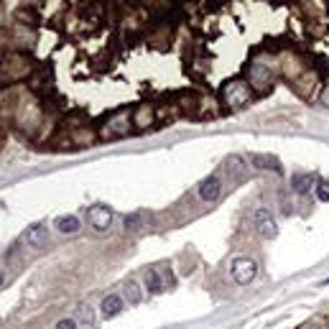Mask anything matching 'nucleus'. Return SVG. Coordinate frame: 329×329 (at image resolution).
Masks as SVG:
<instances>
[{
  "label": "nucleus",
  "mask_w": 329,
  "mask_h": 329,
  "mask_svg": "<svg viewBox=\"0 0 329 329\" xmlns=\"http://www.w3.org/2000/svg\"><path fill=\"white\" fill-rule=\"evenodd\" d=\"M222 100H225L227 107L243 110V107L253 100V89H250V84L243 82V79H230V82L222 87Z\"/></svg>",
  "instance_id": "f257e3e1"
},
{
  "label": "nucleus",
  "mask_w": 329,
  "mask_h": 329,
  "mask_svg": "<svg viewBox=\"0 0 329 329\" xmlns=\"http://www.w3.org/2000/svg\"><path fill=\"white\" fill-rule=\"evenodd\" d=\"M230 276L237 286H248L258 276V263L253 258H235L232 265H230Z\"/></svg>",
  "instance_id": "f03ea898"
},
{
  "label": "nucleus",
  "mask_w": 329,
  "mask_h": 329,
  "mask_svg": "<svg viewBox=\"0 0 329 329\" xmlns=\"http://www.w3.org/2000/svg\"><path fill=\"white\" fill-rule=\"evenodd\" d=\"M253 227L258 230V235L265 237V240H273L276 235H278V225H276V220H273V214L265 209V207H258L255 212H253Z\"/></svg>",
  "instance_id": "7ed1b4c3"
},
{
  "label": "nucleus",
  "mask_w": 329,
  "mask_h": 329,
  "mask_svg": "<svg viewBox=\"0 0 329 329\" xmlns=\"http://www.w3.org/2000/svg\"><path fill=\"white\" fill-rule=\"evenodd\" d=\"M113 222V209L105 207V204H95L92 209H87V225L95 230V232H105Z\"/></svg>",
  "instance_id": "20e7f679"
},
{
  "label": "nucleus",
  "mask_w": 329,
  "mask_h": 329,
  "mask_svg": "<svg viewBox=\"0 0 329 329\" xmlns=\"http://www.w3.org/2000/svg\"><path fill=\"white\" fill-rule=\"evenodd\" d=\"M197 194L202 202H217L220 194H222V181H220V176L217 174H212V176H207V179H202L197 187Z\"/></svg>",
  "instance_id": "39448f33"
},
{
  "label": "nucleus",
  "mask_w": 329,
  "mask_h": 329,
  "mask_svg": "<svg viewBox=\"0 0 329 329\" xmlns=\"http://www.w3.org/2000/svg\"><path fill=\"white\" fill-rule=\"evenodd\" d=\"M248 79H250V87L268 89V87L273 84V74H270V66H265V64H250V66H248Z\"/></svg>",
  "instance_id": "423d86ee"
},
{
  "label": "nucleus",
  "mask_w": 329,
  "mask_h": 329,
  "mask_svg": "<svg viewBox=\"0 0 329 329\" xmlns=\"http://www.w3.org/2000/svg\"><path fill=\"white\" fill-rule=\"evenodd\" d=\"M23 243H26L28 248H44V245L49 243V230H46V225H33V227H28L26 235H23Z\"/></svg>",
  "instance_id": "0eeeda50"
},
{
  "label": "nucleus",
  "mask_w": 329,
  "mask_h": 329,
  "mask_svg": "<svg viewBox=\"0 0 329 329\" xmlns=\"http://www.w3.org/2000/svg\"><path fill=\"white\" fill-rule=\"evenodd\" d=\"M125 131H128V113H115V115L107 120L102 135H105V138H118V135H123Z\"/></svg>",
  "instance_id": "6e6552de"
},
{
  "label": "nucleus",
  "mask_w": 329,
  "mask_h": 329,
  "mask_svg": "<svg viewBox=\"0 0 329 329\" xmlns=\"http://www.w3.org/2000/svg\"><path fill=\"white\" fill-rule=\"evenodd\" d=\"M54 227H57L59 232H64V235H77V232L82 230V222H79L77 214H62V217H57Z\"/></svg>",
  "instance_id": "1a4fd4ad"
},
{
  "label": "nucleus",
  "mask_w": 329,
  "mask_h": 329,
  "mask_svg": "<svg viewBox=\"0 0 329 329\" xmlns=\"http://www.w3.org/2000/svg\"><path fill=\"white\" fill-rule=\"evenodd\" d=\"M102 317H107V319H113V317H118L120 312H123V299L118 296V294H110V296H105L102 299Z\"/></svg>",
  "instance_id": "9d476101"
},
{
  "label": "nucleus",
  "mask_w": 329,
  "mask_h": 329,
  "mask_svg": "<svg viewBox=\"0 0 329 329\" xmlns=\"http://www.w3.org/2000/svg\"><path fill=\"white\" fill-rule=\"evenodd\" d=\"M145 288H148L151 294H163V291H166L158 270H153V268H151V270H145Z\"/></svg>",
  "instance_id": "9b49d317"
},
{
  "label": "nucleus",
  "mask_w": 329,
  "mask_h": 329,
  "mask_svg": "<svg viewBox=\"0 0 329 329\" xmlns=\"http://www.w3.org/2000/svg\"><path fill=\"white\" fill-rule=\"evenodd\" d=\"M253 166H258V169H263V171H276V174H281V163H278L276 158H270V156H253Z\"/></svg>",
  "instance_id": "f8f14e48"
},
{
  "label": "nucleus",
  "mask_w": 329,
  "mask_h": 329,
  "mask_svg": "<svg viewBox=\"0 0 329 329\" xmlns=\"http://www.w3.org/2000/svg\"><path fill=\"white\" fill-rule=\"evenodd\" d=\"M225 171H227V174H232V176H237V174H243V171H245V161H243L240 156H230V158L225 161Z\"/></svg>",
  "instance_id": "ddd939ff"
},
{
  "label": "nucleus",
  "mask_w": 329,
  "mask_h": 329,
  "mask_svg": "<svg viewBox=\"0 0 329 329\" xmlns=\"http://www.w3.org/2000/svg\"><path fill=\"white\" fill-rule=\"evenodd\" d=\"M291 187L296 192H309L312 189V174H296V176H291Z\"/></svg>",
  "instance_id": "4468645a"
},
{
  "label": "nucleus",
  "mask_w": 329,
  "mask_h": 329,
  "mask_svg": "<svg viewBox=\"0 0 329 329\" xmlns=\"http://www.w3.org/2000/svg\"><path fill=\"white\" fill-rule=\"evenodd\" d=\"M133 125L135 128H148L151 125V110L143 105V107H138V113L133 115Z\"/></svg>",
  "instance_id": "2eb2a0df"
},
{
  "label": "nucleus",
  "mask_w": 329,
  "mask_h": 329,
  "mask_svg": "<svg viewBox=\"0 0 329 329\" xmlns=\"http://www.w3.org/2000/svg\"><path fill=\"white\" fill-rule=\"evenodd\" d=\"M125 299H128V304H140V299H143V294H140V288H138V283L135 281H128V286H125Z\"/></svg>",
  "instance_id": "dca6fc26"
},
{
  "label": "nucleus",
  "mask_w": 329,
  "mask_h": 329,
  "mask_svg": "<svg viewBox=\"0 0 329 329\" xmlns=\"http://www.w3.org/2000/svg\"><path fill=\"white\" fill-rule=\"evenodd\" d=\"M77 319H79L84 327H89V329L95 327V314H92L89 306H79V309H77Z\"/></svg>",
  "instance_id": "f3484780"
},
{
  "label": "nucleus",
  "mask_w": 329,
  "mask_h": 329,
  "mask_svg": "<svg viewBox=\"0 0 329 329\" xmlns=\"http://www.w3.org/2000/svg\"><path fill=\"white\" fill-rule=\"evenodd\" d=\"M158 273H161V281H163V288H174V286H176V278H174V273H171V268H161Z\"/></svg>",
  "instance_id": "a211bd4d"
},
{
  "label": "nucleus",
  "mask_w": 329,
  "mask_h": 329,
  "mask_svg": "<svg viewBox=\"0 0 329 329\" xmlns=\"http://www.w3.org/2000/svg\"><path fill=\"white\" fill-rule=\"evenodd\" d=\"M138 222H140V214H128L125 217V230H135Z\"/></svg>",
  "instance_id": "6ab92c4d"
},
{
  "label": "nucleus",
  "mask_w": 329,
  "mask_h": 329,
  "mask_svg": "<svg viewBox=\"0 0 329 329\" xmlns=\"http://www.w3.org/2000/svg\"><path fill=\"white\" fill-rule=\"evenodd\" d=\"M57 329H77V319H59Z\"/></svg>",
  "instance_id": "aec40b11"
},
{
  "label": "nucleus",
  "mask_w": 329,
  "mask_h": 329,
  "mask_svg": "<svg viewBox=\"0 0 329 329\" xmlns=\"http://www.w3.org/2000/svg\"><path fill=\"white\" fill-rule=\"evenodd\" d=\"M317 197L322 199V202H329V187H324V184H319V192H317Z\"/></svg>",
  "instance_id": "412c9836"
},
{
  "label": "nucleus",
  "mask_w": 329,
  "mask_h": 329,
  "mask_svg": "<svg viewBox=\"0 0 329 329\" xmlns=\"http://www.w3.org/2000/svg\"><path fill=\"white\" fill-rule=\"evenodd\" d=\"M319 100H322V105L329 107V82L324 84V89H322V95H319Z\"/></svg>",
  "instance_id": "4be33fe9"
},
{
  "label": "nucleus",
  "mask_w": 329,
  "mask_h": 329,
  "mask_svg": "<svg viewBox=\"0 0 329 329\" xmlns=\"http://www.w3.org/2000/svg\"><path fill=\"white\" fill-rule=\"evenodd\" d=\"M0 283H3V270H0Z\"/></svg>",
  "instance_id": "5701e85b"
},
{
  "label": "nucleus",
  "mask_w": 329,
  "mask_h": 329,
  "mask_svg": "<svg viewBox=\"0 0 329 329\" xmlns=\"http://www.w3.org/2000/svg\"><path fill=\"white\" fill-rule=\"evenodd\" d=\"M327 283H329V278H327Z\"/></svg>",
  "instance_id": "b1692460"
}]
</instances>
